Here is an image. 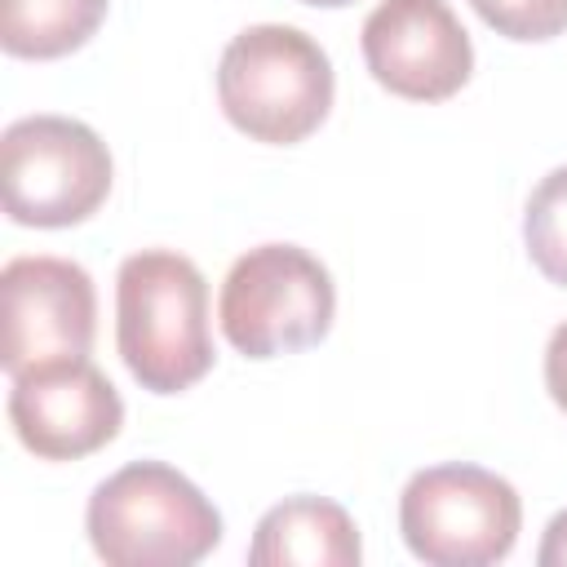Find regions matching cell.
I'll use <instances>...</instances> for the list:
<instances>
[{"label":"cell","mask_w":567,"mask_h":567,"mask_svg":"<svg viewBox=\"0 0 567 567\" xmlns=\"http://www.w3.org/2000/svg\"><path fill=\"white\" fill-rule=\"evenodd\" d=\"M9 421L18 443L40 461H80L120 434L124 403L106 372L84 354L13 377Z\"/></svg>","instance_id":"9c48e42d"},{"label":"cell","mask_w":567,"mask_h":567,"mask_svg":"<svg viewBox=\"0 0 567 567\" xmlns=\"http://www.w3.org/2000/svg\"><path fill=\"white\" fill-rule=\"evenodd\" d=\"M363 558L354 518L328 496H288L252 532V567H354Z\"/></svg>","instance_id":"30bf717a"},{"label":"cell","mask_w":567,"mask_h":567,"mask_svg":"<svg viewBox=\"0 0 567 567\" xmlns=\"http://www.w3.org/2000/svg\"><path fill=\"white\" fill-rule=\"evenodd\" d=\"M111 0H0V44L13 58H66L102 27Z\"/></svg>","instance_id":"8fae6325"},{"label":"cell","mask_w":567,"mask_h":567,"mask_svg":"<svg viewBox=\"0 0 567 567\" xmlns=\"http://www.w3.org/2000/svg\"><path fill=\"white\" fill-rule=\"evenodd\" d=\"M115 346L151 394H182L213 368L208 284L186 252L142 248L115 275Z\"/></svg>","instance_id":"6da1fadb"},{"label":"cell","mask_w":567,"mask_h":567,"mask_svg":"<svg viewBox=\"0 0 567 567\" xmlns=\"http://www.w3.org/2000/svg\"><path fill=\"white\" fill-rule=\"evenodd\" d=\"M381 89L408 102H447L474 71V44L447 0H381L359 31Z\"/></svg>","instance_id":"ba28073f"},{"label":"cell","mask_w":567,"mask_h":567,"mask_svg":"<svg viewBox=\"0 0 567 567\" xmlns=\"http://www.w3.org/2000/svg\"><path fill=\"white\" fill-rule=\"evenodd\" d=\"M332 62L315 35L288 22H257L230 35L217 62L221 115L252 142H306L332 111Z\"/></svg>","instance_id":"3957f363"},{"label":"cell","mask_w":567,"mask_h":567,"mask_svg":"<svg viewBox=\"0 0 567 567\" xmlns=\"http://www.w3.org/2000/svg\"><path fill=\"white\" fill-rule=\"evenodd\" d=\"M4 297V346L0 363L9 377L84 359L97 332V292L80 261L66 257H13L0 275Z\"/></svg>","instance_id":"52a82bcc"},{"label":"cell","mask_w":567,"mask_h":567,"mask_svg":"<svg viewBox=\"0 0 567 567\" xmlns=\"http://www.w3.org/2000/svg\"><path fill=\"white\" fill-rule=\"evenodd\" d=\"M337 315L328 266L297 244H257L230 261L217 297L221 337L244 359L319 346Z\"/></svg>","instance_id":"277c9868"},{"label":"cell","mask_w":567,"mask_h":567,"mask_svg":"<svg viewBox=\"0 0 567 567\" xmlns=\"http://www.w3.org/2000/svg\"><path fill=\"white\" fill-rule=\"evenodd\" d=\"M399 532L412 558L430 567H487L514 549L523 501L509 478L447 461L408 478L399 496Z\"/></svg>","instance_id":"8992f818"},{"label":"cell","mask_w":567,"mask_h":567,"mask_svg":"<svg viewBox=\"0 0 567 567\" xmlns=\"http://www.w3.org/2000/svg\"><path fill=\"white\" fill-rule=\"evenodd\" d=\"M84 532L111 567H190L221 545V514L182 470L133 461L93 487Z\"/></svg>","instance_id":"7a4b0ae2"},{"label":"cell","mask_w":567,"mask_h":567,"mask_svg":"<svg viewBox=\"0 0 567 567\" xmlns=\"http://www.w3.org/2000/svg\"><path fill=\"white\" fill-rule=\"evenodd\" d=\"M536 563L540 567H567V509H558L545 527V540L536 549Z\"/></svg>","instance_id":"9a60e30c"},{"label":"cell","mask_w":567,"mask_h":567,"mask_svg":"<svg viewBox=\"0 0 567 567\" xmlns=\"http://www.w3.org/2000/svg\"><path fill=\"white\" fill-rule=\"evenodd\" d=\"M523 244L532 266L567 288V164H558L554 173H545L536 182V190L527 195L523 208Z\"/></svg>","instance_id":"7c38bea8"},{"label":"cell","mask_w":567,"mask_h":567,"mask_svg":"<svg viewBox=\"0 0 567 567\" xmlns=\"http://www.w3.org/2000/svg\"><path fill=\"white\" fill-rule=\"evenodd\" d=\"M0 186L9 221L80 226L111 195V151L84 120L22 115L0 137Z\"/></svg>","instance_id":"5b68a950"},{"label":"cell","mask_w":567,"mask_h":567,"mask_svg":"<svg viewBox=\"0 0 567 567\" xmlns=\"http://www.w3.org/2000/svg\"><path fill=\"white\" fill-rule=\"evenodd\" d=\"M545 390L567 412V319L549 332V346H545Z\"/></svg>","instance_id":"5bb4252c"},{"label":"cell","mask_w":567,"mask_h":567,"mask_svg":"<svg viewBox=\"0 0 567 567\" xmlns=\"http://www.w3.org/2000/svg\"><path fill=\"white\" fill-rule=\"evenodd\" d=\"M505 40H554L567 31V0H470Z\"/></svg>","instance_id":"4fadbf2b"},{"label":"cell","mask_w":567,"mask_h":567,"mask_svg":"<svg viewBox=\"0 0 567 567\" xmlns=\"http://www.w3.org/2000/svg\"><path fill=\"white\" fill-rule=\"evenodd\" d=\"M301 4H319V9H341V4H354V0H301Z\"/></svg>","instance_id":"2e32d148"}]
</instances>
